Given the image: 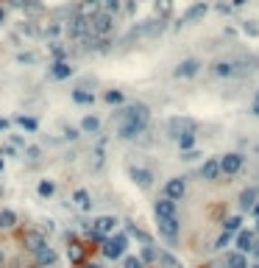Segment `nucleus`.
Returning a JSON list of instances; mask_svg holds the SVG:
<instances>
[{"label": "nucleus", "instance_id": "nucleus-1", "mask_svg": "<svg viewBox=\"0 0 259 268\" xmlns=\"http://www.w3.org/2000/svg\"><path fill=\"white\" fill-rule=\"evenodd\" d=\"M111 28H114V20H111V14H109V11H103V9L90 20V34H92V37H98V39H103Z\"/></svg>", "mask_w": 259, "mask_h": 268}, {"label": "nucleus", "instance_id": "nucleus-2", "mask_svg": "<svg viewBox=\"0 0 259 268\" xmlns=\"http://www.w3.org/2000/svg\"><path fill=\"white\" fill-rule=\"evenodd\" d=\"M190 132H195V123H192L190 117H170L167 120V134L173 137L176 142H179L184 134H190Z\"/></svg>", "mask_w": 259, "mask_h": 268}, {"label": "nucleus", "instance_id": "nucleus-3", "mask_svg": "<svg viewBox=\"0 0 259 268\" xmlns=\"http://www.w3.org/2000/svg\"><path fill=\"white\" fill-rule=\"evenodd\" d=\"M126 249H128V237L126 235H114V237H109V240H103V254L109 260L123 257V254H126Z\"/></svg>", "mask_w": 259, "mask_h": 268}, {"label": "nucleus", "instance_id": "nucleus-4", "mask_svg": "<svg viewBox=\"0 0 259 268\" xmlns=\"http://www.w3.org/2000/svg\"><path fill=\"white\" fill-rule=\"evenodd\" d=\"M67 34L73 39H84V37H90V17H84L78 11V14L70 20V26H67Z\"/></svg>", "mask_w": 259, "mask_h": 268}, {"label": "nucleus", "instance_id": "nucleus-5", "mask_svg": "<svg viewBox=\"0 0 259 268\" xmlns=\"http://www.w3.org/2000/svg\"><path fill=\"white\" fill-rule=\"evenodd\" d=\"M184 193H187V179L184 176H176L164 184V199H170V201L184 199Z\"/></svg>", "mask_w": 259, "mask_h": 268}, {"label": "nucleus", "instance_id": "nucleus-6", "mask_svg": "<svg viewBox=\"0 0 259 268\" xmlns=\"http://www.w3.org/2000/svg\"><path fill=\"white\" fill-rule=\"evenodd\" d=\"M22 246H25L31 254H39L42 249H48V240H45L42 232L31 229V232H25V237H22Z\"/></svg>", "mask_w": 259, "mask_h": 268}, {"label": "nucleus", "instance_id": "nucleus-7", "mask_svg": "<svg viewBox=\"0 0 259 268\" xmlns=\"http://www.w3.org/2000/svg\"><path fill=\"white\" fill-rule=\"evenodd\" d=\"M148 106L145 104H128L123 109V120H134V123H148Z\"/></svg>", "mask_w": 259, "mask_h": 268}, {"label": "nucleus", "instance_id": "nucleus-8", "mask_svg": "<svg viewBox=\"0 0 259 268\" xmlns=\"http://www.w3.org/2000/svg\"><path fill=\"white\" fill-rule=\"evenodd\" d=\"M145 126H148V123L123 120V123H120V129H117V134H120L123 140H139V134H145Z\"/></svg>", "mask_w": 259, "mask_h": 268}, {"label": "nucleus", "instance_id": "nucleus-9", "mask_svg": "<svg viewBox=\"0 0 259 268\" xmlns=\"http://www.w3.org/2000/svg\"><path fill=\"white\" fill-rule=\"evenodd\" d=\"M154 212H156V218L159 221H173L176 218V201H170V199H156V204H154Z\"/></svg>", "mask_w": 259, "mask_h": 268}, {"label": "nucleus", "instance_id": "nucleus-10", "mask_svg": "<svg viewBox=\"0 0 259 268\" xmlns=\"http://www.w3.org/2000/svg\"><path fill=\"white\" fill-rule=\"evenodd\" d=\"M159 235H162L164 243H170V246H176L179 243V221H159Z\"/></svg>", "mask_w": 259, "mask_h": 268}, {"label": "nucleus", "instance_id": "nucleus-11", "mask_svg": "<svg viewBox=\"0 0 259 268\" xmlns=\"http://www.w3.org/2000/svg\"><path fill=\"white\" fill-rule=\"evenodd\" d=\"M198 70H201V62H198V59H184V62L173 70V76L176 79H192Z\"/></svg>", "mask_w": 259, "mask_h": 268}, {"label": "nucleus", "instance_id": "nucleus-12", "mask_svg": "<svg viewBox=\"0 0 259 268\" xmlns=\"http://www.w3.org/2000/svg\"><path fill=\"white\" fill-rule=\"evenodd\" d=\"M114 226H117V221L111 215H101L98 221H92V235H95V237H106Z\"/></svg>", "mask_w": 259, "mask_h": 268}, {"label": "nucleus", "instance_id": "nucleus-13", "mask_svg": "<svg viewBox=\"0 0 259 268\" xmlns=\"http://www.w3.org/2000/svg\"><path fill=\"white\" fill-rule=\"evenodd\" d=\"M220 168H223V174H226V176H234L240 168H243V157H240V154H234V151L226 154V157L220 159Z\"/></svg>", "mask_w": 259, "mask_h": 268}, {"label": "nucleus", "instance_id": "nucleus-14", "mask_svg": "<svg viewBox=\"0 0 259 268\" xmlns=\"http://www.w3.org/2000/svg\"><path fill=\"white\" fill-rule=\"evenodd\" d=\"M128 176H131V179H134V182H137L142 190H148L151 184H154V176H151V170L137 168V165H134V168H128Z\"/></svg>", "mask_w": 259, "mask_h": 268}, {"label": "nucleus", "instance_id": "nucleus-15", "mask_svg": "<svg viewBox=\"0 0 259 268\" xmlns=\"http://www.w3.org/2000/svg\"><path fill=\"white\" fill-rule=\"evenodd\" d=\"M59 263V254L53 252V249H42L39 254H34V265H39V268H50V265H56Z\"/></svg>", "mask_w": 259, "mask_h": 268}, {"label": "nucleus", "instance_id": "nucleus-16", "mask_svg": "<svg viewBox=\"0 0 259 268\" xmlns=\"http://www.w3.org/2000/svg\"><path fill=\"white\" fill-rule=\"evenodd\" d=\"M204 14H207V3H195V6H190V9L184 11V17H181V26H187V22H198Z\"/></svg>", "mask_w": 259, "mask_h": 268}, {"label": "nucleus", "instance_id": "nucleus-17", "mask_svg": "<svg viewBox=\"0 0 259 268\" xmlns=\"http://www.w3.org/2000/svg\"><path fill=\"white\" fill-rule=\"evenodd\" d=\"M234 243H237V252H251L254 249V232H248V229H243V232H237V237H234Z\"/></svg>", "mask_w": 259, "mask_h": 268}, {"label": "nucleus", "instance_id": "nucleus-18", "mask_svg": "<svg viewBox=\"0 0 259 268\" xmlns=\"http://www.w3.org/2000/svg\"><path fill=\"white\" fill-rule=\"evenodd\" d=\"M256 201H259V190L256 187H245L243 193H240V207H243V210H254Z\"/></svg>", "mask_w": 259, "mask_h": 268}, {"label": "nucleus", "instance_id": "nucleus-19", "mask_svg": "<svg viewBox=\"0 0 259 268\" xmlns=\"http://www.w3.org/2000/svg\"><path fill=\"white\" fill-rule=\"evenodd\" d=\"M223 265H226V268H248V260H245L243 252L234 249V252H228L226 257H223Z\"/></svg>", "mask_w": 259, "mask_h": 268}, {"label": "nucleus", "instance_id": "nucleus-20", "mask_svg": "<svg viewBox=\"0 0 259 268\" xmlns=\"http://www.w3.org/2000/svg\"><path fill=\"white\" fill-rule=\"evenodd\" d=\"M223 174V168H220V159H209V162H204V168H201V176L207 179V182H215L217 176Z\"/></svg>", "mask_w": 259, "mask_h": 268}, {"label": "nucleus", "instance_id": "nucleus-21", "mask_svg": "<svg viewBox=\"0 0 259 268\" xmlns=\"http://www.w3.org/2000/svg\"><path fill=\"white\" fill-rule=\"evenodd\" d=\"M212 76H217V79H228V76H234V62H228V59L215 62L212 64Z\"/></svg>", "mask_w": 259, "mask_h": 268}, {"label": "nucleus", "instance_id": "nucleus-22", "mask_svg": "<svg viewBox=\"0 0 259 268\" xmlns=\"http://www.w3.org/2000/svg\"><path fill=\"white\" fill-rule=\"evenodd\" d=\"M73 204L78 207V210H90V207H92L90 193H87V190H75V193H73Z\"/></svg>", "mask_w": 259, "mask_h": 268}, {"label": "nucleus", "instance_id": "nucleus-23", "mask_svg": "<svg viewBox=\"0 0 259 268\" xmlns=\"http://www.w3.org/2000/svg\"><path fill=\"white\" fill-rule=\"evenodd\" d=\"M17 226V215L11 210H3L0 212V229H14Z\"/></svg>", "mask_w": 259, "mask_h": 268}, {"label": "nucleus", "instance_id": "nucleus-24", "mask_svg": "<svg viewBox=\"0 0 259 268\" xmlns=\"http://www.w3.org/2000/svg\"><path fill=\"white\" fill-rule=\"evenodd\" d=\"M139 260H142V263H156V260H159V252H156V249H154V243H145V246H142V257H139Z\"/></svg>", "mask_w": 259, "mask_h": 268}, {"label": "nucleus", "instance_id": "nucleus-25", "mask_svg": "<svg viewBox=\"0 0 259 268\" xmlns=\"http://www.w3.org/2000/svg\"><path fill=\"white\" fill-rule=\"evenodd\" d=\"M70 73H73V67H70V64H64V62H56V64H53V79L62 81V79H67Z\"/></svg>", "mask_w": 259, "mask_h": 268}, {"label": "nucleus", "instance_id": "nucleus-26", "mask_svg": "<svg viewBox=\"0 0 259 268\" xmlns=\"http://www.w3.org/2000/svg\"><path fill=\"white\" fill-rule=\"evenodd\" d=\"M179 148H181V151H195V132H190V134H184V137H181V140H179Z\"/></svg>", "mask_w": 259, "mask_h": 268}, {"label": "nucleus", "instance_id": "nucleus-27", "mask_svg": "<svg viewBox=\"0 0 259 268\" xmlns=\"http://www.w3.org/2000/svg\"><path fill=\"white\" fill-rule=\"evenodd\" d=\"M223 226H226V232H232V235H234V232H243V218L232 215V218H226V224H223Z\"/></svg>", "mask_w": 259, "mask_h": 268}, {"label": "nucleus", "instance_id": "nucleus-28", "mask_svg": "<svg viewBox=\"0 0 259 268\" xmlns=\"http://www.w3.org/2000/svg\"><path fill=\"white\" fill-rule=\"evenodd\" d=\"M159 263H162L164 268H181V263H179V260H176L170 252H162V254H159Z\"/></svg>", "mask_w": 259, "mask_h": 268}, {"label": "nucleus", "instance_id": "nucleus-29", "mask_svg": "<svg viewBox=\"0 0 259 268\" xmlns=\"http://www.w3.org/2000/svg\"><path fill=\"white\" fill-rule=\"evenodd\" d=\"M234 240V235H232V232H223V235L220 237H217V240H215V249H226L228 246V243H232Z\"/></svg>", "mask_w": 259, "mask_h": 268}, {"label": "nucleus", "instance_id": "nucleus-30", "mask_svg": "<svg viewBox=\"0 0 259 268\" xmlns=\"http://www.w3.org/2000/svg\"><path fill=\"white\" fill-rule=\"evenodd\" d=\"M167 11H170V0H156V14H159V20H162V17H167Z\"/></svg>", "mask_w": 259, "mask_h": 268}, {"label": "nucleus", "instance_id": "nucleus-31", "mask_svg": "<svg viewBox=\"0 0 259 268\" xmlns=\"http://www.w3.org/2000/svg\"><path fill=\"white\" fill-rule=\"evenodd\" d=\"M81 129H84V132H98V129H101V123H98L95 117H87V120L81 123Z\"/></svg>", "mask_w": 259, "mask_h": 268}, {"label": "nucleus", "instance_id": "nucleus-32", "mask_svg": "<svg viewBox=\"0 0 259 268\" xmlns=\"http://www.w3.org/2000/svg\"><path fill=\"white\" fill-rule=\"evenodd\" d=\"M123 268H142V260H139V257H131V254H126V260H123Z\"/></svg>", "mask_w": 259, "mask_h": 268}, {"label": "nucleus", "instance_id": "nucleus-33", "mask_svg": "<svg viewBox=\"0 0 259 268\" xmlns=\"http://www.w3.org/2000/svg\"><path fill=\"white\" fill-rule=\"evenodd\" d=\"M73 98L78 101V104H92V95H90V92H81V89H75Z\"/></svg>", "mask_w": 259, "mask_h": 268}, {"label": "nucleus", "instance_id": "nucleus-34", "mask_svg": "<svg viewBox=\"0 0 259 268\" xmlns=\"http://www.w3.org/2000/svg\"><path fill=\"white\" fill-rule=\"evenodd\" d=\"M70 257H73V263H78V260L84 257V252L78 249V243H73V246H70Z\"/></svg>", "mask_w": 259, "mask_h": 268}, {"label": "nucleus", "instance_id": "nucleus-35", "mask_svg": "<svg viewBox=\"0 0 259 268\" xmlns=\"http://www.w3.org/2000/svg\"><path fill=\"white\" fill-rule=\"evenodd\" d=\"M106 101H109V104H120L123 95H120V92H109V95H106Z\"/></svg>", "mask_w": 259, "mask_h": 268}, {"label": "nucleus", "instance_id": "nucleus-36", "mask_svg": "<svg viewBox=\"0 0 259 268\" xmlns=\"http://www.w3.org/2000/svg\"><path fill=\"white\" fill-rule=\"evenodd\" d=\"M101 6H106V11L111 14V11L117 9V0H101Z\"/></svg>", "mask_w": 259, "mask_h": 268}, {"label": "nucleus", "instance_id": "nucleus-37", "mask_svg": "<svg viewBox=\"0 0 259 268\" xmlns=\"http://www.w3.org/2000/svg\"><path fill=\"white\" fill-rule=\"evenodd\" d=\"M198 157H201V154H198V151H187V154H184V157H181V159H187V162H195Z\"/></svg>", "mask_w": 259, "mask_h": 268}, {"label": "nucleus", "instance_id": "nucleus-38", "mask_svg": "<svg viewBox=\"0 0 259 268\" xmlns=\"http://www.w3.org/2000/svg\"><path fill=\"white\" fill-rule=\"evenodd\" d=\"M39 190H42V196H50L53 193V184L50 182H42V187H39Z\"/></svg>", "mask_w": 259, "mask_h": 268}, {"label": "nucleus", "instance_id": "nucleus-39", "mask_svg": "<svg viewBox=\"0 0 259 268\" xmlns=\"http://www.w3.org/2000/svg\"><path fill=\"white\" fill-rule=\"evenodd\" d=\"M22 126H25V129H37V120H31V117H22Z\"/></svg>", "mask_w": 259, "mask_h": 268}, {"label": "nucleus", "instance_id": "nucleus-40", "mask_svg": "<svg viewBox=\"0 0 259 268\" xmlns=\"http://www.w3.org/2000/svg\"><path fill=\"white\" fill-rule=\"evenodd\" d=\"M9 3L14 6V9H25V6H28V0H9Z\"/></svg>", "mask_w": 259, "mask_h": 268}, {"label": "nucleus", "instance_id": "nucleus-41", "mask_svg": "<svg viewBox=\"0 0 259 268\" xmlns=\"http://www.w3.org/2000/svg\"><path fill=\"white\" fill-rule=\"evenodd\" d=\"M59 31H62V26H50V28H48V37H56Z\"/></svg>", "mask_w": 259, "mask_h": 268}, {"label": "nucleus", "instance_id": "nucleus-42", "mask_svg": "<svg viewBox=\"0 0 259 268\" xmlns=\"http://www.w3.org/2000/svg\"><path fill=\"white\" fill-rule=\"evenodd\" d=\"M251 252H254V254H256V257H259V240L254 243V249H251Z\"/></svg>", "mask_w": 259, "mask_h": 268}, {"label": "nucleus", "instance_id": "nucleus-43", "mask_svg": "<svg viewBox=\"0 0 259 268\" xmlns=\"http://www.w3.org/2000/svg\"><path fill=\"white\" fill-rule=\"evenodd\" d=\"M254 215H256V221H259V201H256V207H254Z\"/></svg>", "mask_w": 259, "mask_h": 268}, {"label": "nucleus", "instance_id": "nucleus-44", "mask_svg": "<svg viewBox=\"0 0 259 268\" xmlns=\"http://www.w3.org/2000/svg\"><path fill=\"white\" fill-rule=\"evenodd\" d=\"M84 268H103V265H98V263H90V265H84Z\"/></svg>", "mask_w": 259, "mask_h": 268}, {"label": "nucleus", "instance_id": "nucleus-45", "mask_svg": "<svg viewBox=\"0 0 259 268\" xmlns=\"http://www.w3.org/2000/svg\"><path fill=\"white\" fill-rule=\"evenodd\" d=\"M254 115H259V104H256V101H254Z\"/></svg>", "mask_w": 259, "mask_h": 268}, {"label": "nucleus", "instance_id": "nucleus-46", "mask_svg": "<svg viewBox=\"0 0 259 268\" xmlns=\"http://www.w3.org/2000/svg\"><path fill=\"white\" fill-rule=\"evenodd\" d=\"M0 265H3V249H0Z\"/></svg>", "mask_w": 259, "mask_h": 268}, {"label": "nucleus", "instance_id": "nucleus-47", "mask_svg": "<svg viewBox=\"0 0 259 268\" xmlns=\"http://www.w3.org/2000/svg\"><path fill=\"white\" fill-rule=\"evenodd\" d=\"M0 22H3V9H0Z\"/></svg>", "mask_w": 259, "mask_h": 268}, {"label": "nucleus", "instance_id": "nucleus-48", "mask_svg": "<svg viewBox=\"0 0 259 268\" xmlns=\"http://www.w3.org/2000/svg\"><path fill=\"white\" fill-rule=\"evenodd\" d=\"M28 268H39V265H28Z\"/></svg>", "mask_w": 259, "mask_h": 268}, {"label": "nucleus", "instance_id": "nucleus-49", "mask_svg": "<svg viewBox=\"0 0 259 268\" xmlns=\"http://www.w3.org/2000/svg\"><path fill=\"white\" fill-rule=\"evenodd\" d=\"M256 104H259V92H256Z\"/></svg>", "mask_w": 259, "mask_h": 268}, {"label": "nucleus", "instance_id": "nucleus-50", "mask_svg": "<svg viewBox=\"0 0 259 268\" xmlns=\"http://www.w3.org/2000/svg\"><path fill=\"white\" fill-rule=\"evenodd\" d=\"M256 232H259V221H256Z\"/></svg>", "mask_w": 259, "mask_h": 268}, {"label": "nucleus", "instance_id": "nucleus-51", "mask_svg": "<svg viewBox=\"0 0 259 268\" xmlns=\"http://www.w3.org/2000/svg\"><path fill=\"white\" fill-rule=\"evenodd\" d=\"M254 268H259V263H256V265H254Z\"/></svg>", "mask_w": 259, "mask_h": 268}, {"label": "nucleus", "instance_id": "nucleus-52", "mask_svg": "<svg viewBox=\"0 0 259 268\" xmlns=\"http://www.w3.org/2000/svg\"><path fill=\"white\" fill-rule=\"evenodd\" d=\"M0 168H3V162H0Z\"/></svg>", "mask_w": 259, "mask_h": 268}]
</instances>
